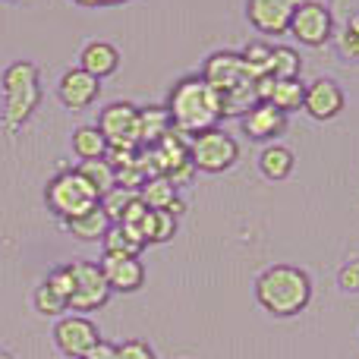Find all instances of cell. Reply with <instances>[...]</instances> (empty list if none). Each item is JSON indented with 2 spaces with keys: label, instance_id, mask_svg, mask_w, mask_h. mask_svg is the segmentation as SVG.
<instances>
[{
  "label": "cell",
  "instance_id": "1",
  "mask_svg": "<svg viewBox=\"0 0 359 359\" xmlns=\"http://www.w3.org/2000/svg\"><path fill=\"white\" fill-rule=\"evenodd\" d=\"M168 114L170 123L183 136H196V133L215 130L217 120H224V98L221 92L208 86L202 76H186L180 79L168 95Z\"/></svg>",
  "mask_w": 359,
  "mask_h": 359
},
{
  "label": "cell",
  "instance_id": "2",
  "mask_svg": "<svg viewBox=\"0 0 359 359\" xmlns=\"http://www.w3.org/2000/svg\"><path fill=\"white\" fill-rule=\"evenodd\" d=\"M255 297L271 316L293 318L309 306L312 299V280L303 268L297 265H271L255 280Z\"/></svg>",
  "mask_w": 359,
  "mask_h": 359
},
{
  "label": "cell",
  "instance_id": "3",
  "mask_svg": "<svg viewBox=\"0 0 359 359\" xmlns=\"http://www.w3.org/2000/svg\"><path fill=\"white\" fill-rule=\"evenodd\" d=\"M41 104V79L38 67L29 60H16L4 69V130L16 133Z\"/></svg>",
  "mask_w": 359,
  "mask_h": 359
},
{
  "label": "cell",
  "instance_id": "4",
  "mask_svg": "<svg viewBox=\"0 0 359 359\" xmlns=\"http://www.w3.org/2000/svg\"><path fill=\"white\" fill-rule=\"evenodd\" d=\"M44 198H48V208L54 211V215H60L63 221H69V217L82 215V211H88L92 205L101 202L98 192L92 189V183H88L79 170H63V174H57L48 183V189H44Z\"/></svg>",
  "mask_w": 359,
  "mask_h": 359
},
{
  "label": "cell",
  "instance_id": "5",
  "mask_svg": "<svg viewBox=\"0 0 359 359\" xmlns=\"http://www.w3.org/2000/svg\"><path fill=\"white\" fill-rule=\"evenodd\" d=\"M189 158H192V168L205 170V174H224L236 164L240 158V145L230 133L224 130H205L189 136Z\"/></svg>",
  "mask_w": 359,
  "mask_h": 359
},
{
  "label": "cell",
  "instance_id": "6",
  "mask_svg": "<svg viewBox=\"0 0 359 359\" xmlns=\"http://www.w3.org/2000/svg\"><path fill=\"white\" fill-rule=\"evenodd\" d=\"M98 130L104 136L107 149H139V107L130 101H114L101 111Z\"/></svg>",
  "mask_w": 359,
  "mask_h": 359
},
{
  "label": "cell",
  "instance_id": "7",
  "mask_svg": "<svg viewBox=\"0 0 359 359\" xmlns=\"http://www.w3.org/2000/svg\"><path fill=\"white\" fill-rule=\"evenodd\" d=\"M111 284H107L101 265L92 262H76L73 265V297H69V309L76 312H95L111 299Z\"/></svg>",
  "mask_w": 359,
  "mask_h": 359
},
{
  "label": "cell",
  "instance_id": "8",
  "mask_svg": "<svg viewBox=\"0 0 359 359\" xmlns=\"http://www.w3.org/2000/svg\"><path fill=\"white\" fill-rule=\"evenodd\" d=\"M290 35L306 48H322L334 35V19H331L328 6L316 4V0H299L297 13L290 19Z\"/></svg>",
  "mask_w": 359,
  "mask_h": 359
},
{
  "label": "cell",
  "instance_id": "9",
  "mask_svg": "<svg viewBox=\"0 0 359 359\" xmlns=\"http://www.w3.org/2000/svg\"><path fill=\"white\" fill-rule=\"evenodd\" d=\"M299 0H246V16L262 35H287Z\"/></svg>",
  "mask_w": 359,
  "mask_h": 359
},
{
  "label": "cell",
  "instance_id": "10",
  "mask_svg": "<svg viewBox=\"0 0 359 359\" xmlns=\"http://www.w3.org/2000/svg\"><path fill=\"white\" fill-rule=\"evenodd\" d=\"M54 341L60 347L63 356L69 359H82L95 344L101 341L98 337V328H95L88 318H79V316H67L54 325Z\"/></svg>",
  "mask_w": 359,
  "mask_h": 359
},
{
  "label": "cell",
  "instance_id": "11",
  "mask_svg": "<svg viewBox=\"0 0 359 359\" xmlns=\"http://www.w3.org/2000/svg\"><path fill=\"white\" fill-rule=\"evenodd\" d=\"M287 130V114L278 111L271 101H255L246 114H243V133L255 142H271Z\"/></svg>",
  "mask_w": 359,
  "mask_h": 359
},
{
  "label": "cell",
  "instance_id": "12",
  "mask_svg": "<svg viewBox=\"0 0 359 359\" xmlns=\"http://www.w3.org/2000/svg\"><path fill=\"white\" fill-rule=\"evenodd\" d=\"M347 98L344 88L334 79H316L312 86H306V98H303V111L312 120H334L344 111Z\"/></svg>",
  "mask_w": 359,
  "mask_h": 359
},
{
  "label": "cell",
  "instance_id": "13",
  "mask_svg": "<svg viewBox=\"0 0 359 359\" xmlns=\"http://www.w3.org/2000/svg\"><path fill=\"white\" fill-rule=\"evenodd\" d=\"M101 271H104L111 290H117V293H133L145 284L142 262L130 259V255H104L101 259Z\"/></svg>",
  "mask_w": 359,
  "mask_h": 359
},
{
  "label": "cell",
  "instance_id": "14",
  "mask_svg": "<svg viewBox=\"0 0 359 359\" xmlns=\"http://www.w3.org/2000/svg\"><path fill=\"white\" fill-rule=\"evenodd\" d=\"M98 92H101L98 79H95V76H88L82 67L63 73L60 88H57V95H60V104L69 107V111H82V107H88L95 98H98Z\"/></svg>",
  "mask_w": 359,
  "mask_h": 359
},
{
  "label": "cell",
  "instance_id": "15",
  "mask_svg": "<svg viewBox=\"0 0 359 359\" xmlns=\"http://www.w3.org/2000/svg\"><path fill=\"white\" fill-rule=\"evenodd\" d=\"M79 67L101 82L104 76H114L120 69V50L111 41H88L79 54Z\"/></svg>",
  "mask_w": 359,
  "mask_h": 359
},
{
  "label": "cell",
  "instance_id": "16",
  "mask_svg": "<svg viewBox=\"0 0 359 359\" xmlns=\"http://www.w3.org/2000/svg\"><path fill=\"white\" fill-rule=\"evenodd\" d=\"M170 133H174V123H170L168 107L164 104L139 107V149H151Z\"/></svg>",
  "mask_w": 359,
  "mask_h": 359
},
{
  "label": "cell",
  "instance_id": "17",
  "mask_svg": "<svg viewBox=\"0 0 359 359\" xmlns=\"http://www.w3.org/2000/svg\"><path fill=\"white\" fill-rule=\"evenodd\" d=\"M67 230L76 236V240L95 243V240H104V233L111 230V217L104 215V208H101V202H98V205H92L88 211H82V215L69 217Z\"/></svg>",
  "mask_w": 359,
  "mask_h": 359
},
{
  "label": "cell",
  "instance_id": "18",
  "mask_svg": "<svg viewBox=\"0 0 359 359\" xmlns=\"http://www.w3.org/2000/svg\"><path fill=\"white\" fill-rule=\"evenodd\" d=\"M293 164H297V158L287 145H268L259 155V170L268 180H287L293 174Z\"/></svg>",
  "mask_w": 359,
  "mask_h": 359
},
{
  "label": "cell",
  "instance_id": "19",
  "mask_svg": "<svg viewBox=\"0 0 359 359\" xmlns=\"http://www.w3.org/2000/svg\"><path fill=\"white\" fill-rule=\"evenodd\" d=\"M177 196H180L177 186L168 177H149L142 183V189H139V198H142V205L149 211H168Z\"/></svg>",
  "mask_w": 359,
  "mask_h": 359
},
{
  "label": "cell",
  "instance_id": "20",
  "mask_svg": "<svg viewBox=\"0 0 359 359\" xmlns=\"http://www.w3.org/2000/svg\"><path fill=\"white\" fill-rule=\"evenodd\" d=\"M73 151L79 155V161H98V158H104L107 142L98 126H79L73 133Z\"/></svg>",
  "mask_w": 359,
  "mask_h": 359
},
{
  "label": "cell",
  "instance_id": "21",
  "mask_svg": "<svg viewBox=\"0 0 359 359\" xmlns=\"http://www.w3.org/2000/svg\"><path fill=\"white\" fill-rule=\"evenodd\" d=\"M303 98H306V86L299 79H274V88H271V95H268V101L284 114L299 111Z\"/></svg>",
  "mask_w": 359,
  "mask_h": 359
},
{
  "label": "cell",
  "instance_id": "22",
  "mask_svg": "<svg viewBox=\"0 0 359 359\" xmlns=\"http://www.w3.org/2000/svg\"><path fill=\"white\" fill-rule=\"evenodd\" d=\"M142 233H145V246L149 243H170L177 233V217L168 211H149L142 221Z\"/></svg>",
  "mask_w": 359,
  "mask_h": 359
},
{
  "label": "cell",
  "instance_id": "23",
  "mask_svg": "<svg viewBox=\"0 0 359 359\" xmlns=\"http://www.w3.org/2000/svg\"><path fill=\"white\" fill-rule=\"evenodd\" d=\"M76 170H79V174L86 177L88 183H92V189L98 192V198H104L107 192H111L114 186H117V177H114V168L104 161V158H98V161H82Z\"/></svg>",
  "mask_w": 359,
  "mask_h": 359
},
{
  "label": "cell",
  "instance_id": "24",
  "mask_svg": "<svg viewBox=\"0 0 359 359\" xmlns=\"http://www.w3.org/2000/svg\"><path fill=\"white\" fill-rule=\"evenodd\" d=\"M268 76H274V79H297V76H299V54L293 48H287V44L271 48Z\"/></svg>",
  "mask_w": 359,
  "mask_h": 359
},
{
  "label": "cell",
  "instance_id": "25",
  "mask_svg": "<svg viewBox=\"0 0 359 359\" xmlns=\"http://www.w3.org/2000/svg\"><path fill=\"white\" fill-rule=\"evenodd\" d=\"M145 246H139V243L130 240V233H126L120 224H111V230L104 233V255H130V259H139V252H142Z\"/></svg>",
  "mask_w": 359,
  "mask_h": 359
},
{
  "label": "cell",
  "instance_id": "26",
  "mask_svg": "<svg viewBox=\"0 0 359 359\" xmlns=\"http://www.w3.org/2000/svg\"><path fill=\"white\" fill-rule=\"evenodd\" d=\"M240 57H243V67H246V73L252 76V79H262V76H268L271 44H265V41H252Z\"/></svg>",
  "mask_w": 359,
  "mask_h": 359
},
{
  "label": "cell",
  "instance_id": "27",
  "mask_svg": "<svg viewBox=\"0 0 359 359\" xmlns=\"http://www.w3.org/2000/svg\"><path fill=\"white\" fill-rule=\"evenodd\" d=\"M133 198H139V192L136 189H123V186H114V189L101 198V208H104V215L111 217V224H117L120 217H123V211L130 208Z\"/></svg>",
  "mask_w": 359,
  "mask_h": 359
},
{
  "label": "cell",
  "instance_id": "28",
  "mask_svg": "<svg viewBox=\"0 0 359 359\" xmlns=\"http://www.w3.org/2000/svg\"><path fill=\"white\" fill-rule=\"evenodd\" d=\"M337 48L347 60H359V13L341 22V32H337Z\"/></svg>",
  "mask_w": 359,
  "mask_h": 359
},
{
  "label": "cell",
  "instance_id": "29",
  "mask_svg": "<svg viewBox=\"0 0 359 359\" xmlns=\"http://www.w3.org/2000/svg\"><path fill=\"white\" fill-rule=\"evenodd\" d=\"M35 309L41 312V316H63V309H69L67 306V299H60L54 290H50L48 284H38V290H35Z\"/></svg>",
  "mask_w": 359,
  "mask_h": 359
},
{
  "label": "cell",
  "instance_id": "30",
  "mask_svg": "<svg viewBox=\"0 0 359 359\" xmlns=\"http://www.w3.org/2000/svg\"><path fill=\"white\" fill-rule=\"evenodd\" d=\"M44 284H48L60 299H67V306H69V297H73V265L54 268V271L48 274V280H44Z\"/></svg>",
  "mask_w": 359,
  "mask_h": 359
},
{
  "label": "cell",
  "instance_id": "31",
  "mask_svg": "<svg viewBox=\"0 0 359 359\" xmlns=\"http://www.w3.org/2000/svg\"><path fill=\"white\" fill-rule=\"evenodd\" d=\"M117 359H155V350L145 341H126L117 347Z\"/></svg>",
  "mask_w": 359,
  "mask_h": 359
},
{
  "label": "cell",
  "instance_id": "32",
  "mask_svg": "<svg viewBox=\"0 0 359 359\" xmlns=\"http://www.w3.org/2000/svg\"><path fill=\"white\" fill-rule=\"evenodd\" d=\"M337 284H341V290H347V293H359V259L347 262V265L337 271Z\"/></svg>",
  "mask_w": 359,
  "mask_h": 359
},
{
  "label": "cell",
  "instance_id": "33",
  "mask_svg": "<svg viewBox=\"0 0 359 359\" xmlns=\"http://www.w3.org/2000/svg\"><path fill=\"white\" fill-rule=\"evenodd\" d=\"M328 13H331V19H334V29H337L344 19H350V16H356V13H359V0H331Z\"/></svg>",
  "mask_w": 359,
  "mask_h": 359
},
{
  "label": "cell",
  "instance_id": "34",
  "mask_svg": "<svg viewBox=\"0 0 359 359\" xmlns=\"http://www.w3.org/2000/svg\"><path fill=\"white\" fill-rule=\"evenodd\" d=\"M82 359H117V347H114V344H107V341H98Z\"/></svg>",
  "mask_w": 359,
  "mask_h": 359
},
{
  "label": "cell",
  "instance_id": "35",
  "mask_svg": "<svg viewBox=\"0 0 359 359\" xmlns=\"http://www.w3.org/2000/svg\"><path fill=\"white\" fill-rule=\"evenodd\" d=\"M76 6H88V10H104V6H120L126 0H73Z\"/></svg>",
  "mask_w": 359,
  "mask_h": 359
},
{
  "label": "cell",
  "instance_id": "36",
  "mask_svg": "<svg viewBox=\"0 0 359 359\" xmlns=\"http://www.w3.org/2000/svg\"><path fill=\"white\" fill-rule=\"evenodd\" d=\"M183 208H186V205H183V198H174V202H170V208H168V215H174V217H180V215H183Z\"/></svg>",
  "mask_w": 359,
  "mask_h": 359
},
{
  "label": "cell",
  "instance_id": "37",
  "mask_svg": "<svg viewBox=\"0 0 359 359\" xmlns=\"http://www.w3.org/2000/svg\"><path fill=\"white\" fill-rule=\"evenodd\" d=\"M0 359H13V356L10 353H0Z\"/></svg>",
  "mask_w": 359,
  "mask_h": 359
}]
</instances>
